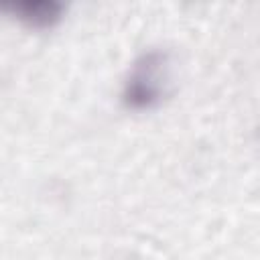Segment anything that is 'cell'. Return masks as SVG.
<instances>
[{
	"label": "cell",
	"mask_w": 260,
	"mask_h": 260,
	"mask_svg": "<svg viewBox=\"0 0 260 260\" xmlns=\"http://www.w3.org/2000/svg\"><path fill=\"white\" fill-rule=\"evenodd\" d=\"M173 63L165 49L144 51L130 67L122 85V104L128 110H152L171 93Z\"/></svg>",
	"instance_id": "obj_1"
},
{
	"label": "cell",
	"mask_w": 260,
	"mask_h": 260,
	"mask_svg": "<svg viewBox=\"0 0 260 260\" xmlns=\"http://www.w3.org/2000/svg\"><path fill=\"white\" fill-rule=\"evenodd\" d=\"M65 4L59 0H2L0 14H6L28 28L47 30L61 22Z\"/></svg>",
	"instance_id": "obj_2"
}]
</instances>
